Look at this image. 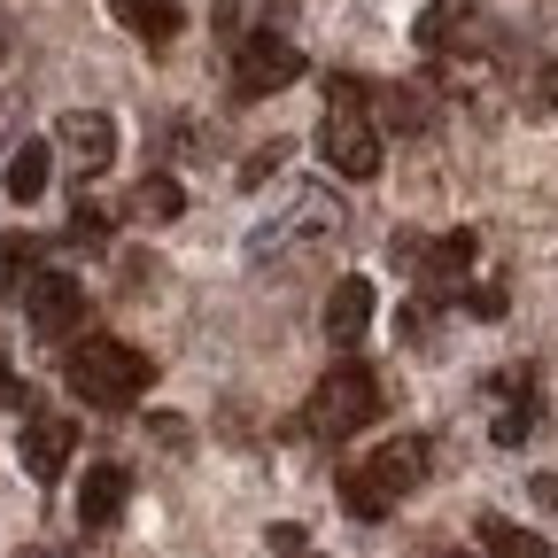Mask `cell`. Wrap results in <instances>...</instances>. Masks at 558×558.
I'll use <instances>...</instances> for the list:
<instances>
[{"mask_svg":"<svg viewBox=\"0 0 558 558\" xmlns=\"http://www.w3.org/2000/svg\"><path fill=\"white\" fill-rule=\"evenodd\" d=\"M62 380H70V396L94 403V411H132L140 396H148V380H156V357H148V349H132V341H117V333H86L62 357Z\"/></svg>","mask_w":558,"mask_h":558,"instance_id":"1","label":"cell"},{"mask_svg":"<svg viewBox=\"0 0 558 558\" xmlns=\"http://www.w3.org/2000/svg\"><path fill=\"white\" fill-rule=\"evenodd\" d=\"M427 458H435V450H427V435H396V442H380L365 465H349V473H341V505L357 512V520L396 512L411 488L427 481Z\"/></svg>","mask_w":558,"mask_h":558,"instance_id":"2","label":"cell"},{"mask_svg":"<svg viewBox=\"0 0 558 558\" xmlns=\"http://www.w3.org/2000/svg\"><path fill=\"white\" fill-rule=\"evenodd\" d=\"M373 418H380V380H373V365H333V373L311 388V403H303L295 427H303L311 442H341V435L373 427Z\"/></svg>","mask_w":558,"mask_h":558,"instance_id":"3","label":"cell"},{"mask_svg":"<svg viewBox=\"0 0 558 558\" xmlns=\"http://www.w3.org/2000/svg\"><path fill=\"white\" fill-rule=\"evenodd\" d=\"M318 156L333 179H380V132L365 109H341L326 101V124H318Z\"/></svg>","mask_w":558,"mask_h":558,"instance_id":"4","label":"cell"},{"mask_svg":"<svg viewBox=\"0 0 558 558\" xmlns=\"http://www.w3.org/2000/svg\"><path fill=\"white\" fill-rule=\"evenodd\" d=\"M295 78H303V47H295V39L256 32V39L233 47V94H241V101H264V94H279V86H295Z\"/></svg>","mask_w":558,"mask_h":558,"instance_id":"5","label":"cell"},{"mask_svg":"<svg viewBox=\"0 0 558 558\" xmlns=\"http://www.w3.org/2000/svg\"><path fill=\"white\" fill-rule=\"evenodd\" d=\"M318 233H341V202L333 194H295L279 218H264L256 233H248V256H288V248H303V241H318Z\"/></svg>","mask_w":558,"mask_h":558,"instance_id":"6","label":"cell"},{"mask_svg":"<svg viewBox=\"0 0 558 558\" xmlns=\"http://www.w3.org/2000/svg\"><path fill=\"white\" fill-rule=\"evenodd\" d=\"M16 303H24V318H32L39 341H70V333L86 326V288H78L70 271H47V264L24 279V295H16Z\"/></svg>","mask_w":558,"mask_h":558,"instance_id":"7","label":"cell"},{"mask_svg":"<svg viewBox=\"0 0 558 558\" xmlns=\"http://www.w3.org/2000/svg\"><path fill=\"white\" fill-rule=\"evenodd\" d=\"M473 248H481V241H473L465 226H458V233H435V241L403 233V241H396V264H403V271H411V279H418L427 295H450L458 279L473 271Z\"/></svg>","mask_w":558,"mask_h":558,"instance_id":"8","label":"cell"},{"mask_svg":"<svg viewBox=\"0 0 558 558\" xmlns=\"http://www.w3.org/2000/svg\"><path fill=\"white\" fill-rule=\"evenodd\" d=\"M418 47L427 54H481V47H497V24H488L473 0H435V9L418 16Z\"/></svg>","mask_w":558,"mask_h":558,"instance_id":"9","label":"cell"},{"mask_svg":"<svg viewBox=\"0 0 558 558\" xmlns=\"http://www.w3.org/2000/svg\"><path fill=\"white\" fill-rule=\"evenodd\" d=\"M70 450H78V427L54 411H24V435H16V458L32 481H62L70 473Z\"/></svg>","mask_w":558,"mask_h":558,"instance_id":"10","label":"cell"},{"mask_svg":"<svg viewBox=\"0 0 558 558\" xmlns=\"http://www.w3.org/2000/svg\"><path fill=\"white\" fill-rule=\"evenodd\" d=\"M54 140H62V156L78 163V179H101V171L117 163V124H109L101 109H62Z\"/></svg>","mask_w":558,"mask_h":558,"instance_id":"11","label":"cell"},{"mask_svg":"<svg viewBox=\"0 0 558 558\" xmlns=\"http://www.w3.org/2000/svg\"><path fill=\"white\" fill-rule=\"evenodd\" d=\"M365 326H373V279H333V295H326V341L333 349H357L365 341Z\"/></svg>","mask_w":558,"mask_h":558,"instance_id":"12","label":"cell"},{"mask_svg":"<svg viewBox=\"0 0 558 558\" xmlns=\"http://www.w3.org/2000/svg\"><path fill=\"white\" fill-rule=\"evenodd\" d=\"M124 505H132V473H124V465H86V481H78V520H86V527H117Z\"/></svg>","mask_w":558,"mask_h":558,"instance_id":"13","label":"cell"},{"mask_svg":"<svg viewBox=\"0 0 558 558\" xmlns=\"http://www.w3.org/2000/svg\"><path fill=\"white\" fill-rule=\"evenodd\" d=\"M488 435H497L505 450H520L535 435V380L527 373H497V427Z\"/></svg>","mask_w":558,"mask_h":558,"instance_id":"14","label":"cell"},{"mask_svg":"<svg viewBox=\"0 0 558 558\" xmlns=\"http://www.w3.org/2000/svg\"><path fill=\"white\" fill-rule=\"evenodd\" d=\"M109 16H117L132 39H148V47H171V39H179V24H186L179 0H109Z\"/></svg>","mask_w":558,"mask_h":558,"instance_id":"15","label":"cell"},{"mask_svg":"<svg viewBox=\"0 0 558 558\" xmlns=\"http://www.w3.org/2000/svg\"><path fill=\"white\" fill-rule=\"evenodd\" d=\"M54 179V148L47 140H24V148L9 156V171H0V186H9V202H39Z\"/></svg>","mask_w":558,"mask_h":558,"instance_id":"16","label":"cell"},{"mask_svg":"<svg viewBox=\"0 0 558 558\" xmlns=\"http://www.w3.org/2000/svg\"><path fill=\"white\" fill-rule=\"evenodd\" d=\"M481 550H488V558H550V543H543L535 527L505 520V512H481Z\"/></svg>","mask_w":558,"mask_h":558,"instance_id":"17","label":"cell"},{"mask_svg":"<svg viewBox=\"0 0 558 558\" xmlns=\"http://www.w3.org/2000/svg\"><path fill=\"white\" fill-rule=\"evenodd\" d=\"M365 101H380V117L396 132H435V101L418 86H365Z\"/></svg>","mask_w":558,"mask_h":558,"instance_id":"18","label":"cell"},{"mask_svg":"<svg viewBox=\"0 0 558 558\" xmlns=\"http://www.w3.org/2000/svg\"><path fill=\"white\" fill-rule=\"evenodd\" d=\"M47 241L39 233H0V295H24V279L39 271Z\"/></svg>","mask_w":558,"mask_h":558,"instance_id":"19","label":"cell"},{"mask_svg":"<svg viewBox=\"0 0 558 558\" xmlns=\"http://www.w3.org/2000/svg\"><path fill=\"white\" fill-rule=\"evenodd\" d=\"M132 209H140V218H156V226H163V218H179V209H186V194H179L171 179H140V186H132Z\"/></svg>","mask_w":558,"mask_h":558,"instance_id":"20","label":"cell"},{"mask_svg":"<svg viewBox=\"0 0 558 558\" xmlns=\"http://www.w3.org/2000/svg\"><path fill=\"white\" fill-rule=\"evenodd\" d=\"M70 241H78V248H101V241H109V218L78 202V218H70Z\"/></svg>","mask_w":558,"mask_h":558,"instance_id":"21","label":"cell"},{"mask_svg":"<svg viewBox=\"0 0 558 558\" xmlns=\"http://www.w3.org/2000/svg\"><path fill=\"white\" fill-rule=\"evenodd\" d=\"M465 311H473V318H505V288H497V279H488V288H473Z\"/></svg>","mask_w":558,"mask_h":558,"instance_id":"22","label":"cell"},{"mask_svg":"<svg viewBox=\"0 0 558 558\" xmlns=\"http://www.w3.org/2000/svg\"><path fill=\"white\" fill-rule=\"evenodd\" d=\"M279 163H288V140H271V148H256V156H248V171H241V179H248V186H256V179H264V171H279Z\"/></svg>","mask_w":558,"mask_h":558,"instance_id":"23","label":"cell"},{"mask_svg":"<svg viewBox=\"0 0 558 558\" xmlns=\"http://www.w3.org/2000/svg\"><path fill=\"white\" fill-rule=\"evenodd\" d=\"M535 109H543V117H558V62H550L543 78H535Z\"/></svg>","mask_w":558,"mask_h":558,"instance_id":"24","label":"cell"},{"mask_svg":"<svg viewBox=\"0 0 558 558\" xmlns=\"http://www.w3.org/2000/svg\"><path fill=\"white\" fill-rule=\"evenodd\" d=\"M0 403H24V380L9 373V357H0Z\"/></svg>","mask_w":558,"mask_h":558,"instance_id":"25","label":"cell"},{"mask_svg":"<svg viewBox=\"0 0 558 558\" xmlns=\"http://www.w3.org/2000/svg\"><path fill=\"white\" fill-rule=\"evenodd\" d=\"M535 505H550V512H558V473H535Z\"/></svg>","mask_w":558,"mask_h":558,"instance_id":"26","label":"cell"},{"mask_svg":"<svg viewBox=\"0 0 558 558\" xmlns=\"http://www.w3.org/2000/svg\"><path fill=\"white\" fill-rule=\"evenodd\" d=\"M435 558H458V550H435Z\"/></svg>","mask_w":558,"mask_h":558,"instance_id":"27","label":"cell"}]
</instances>
